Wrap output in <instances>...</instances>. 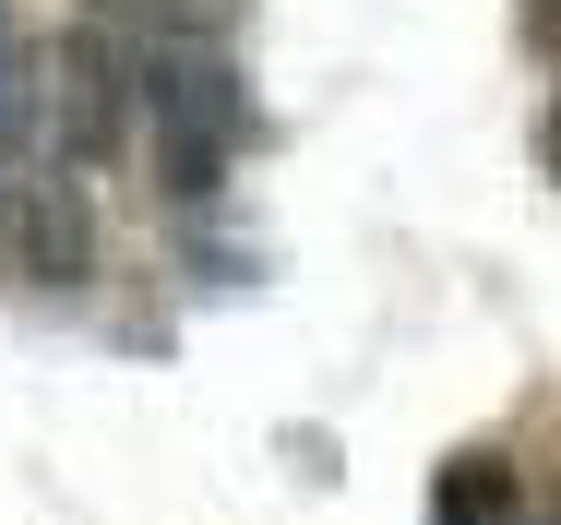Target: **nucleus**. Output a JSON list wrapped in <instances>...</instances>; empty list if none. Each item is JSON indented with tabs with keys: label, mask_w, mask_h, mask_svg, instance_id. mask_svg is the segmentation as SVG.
Returning <instances> with one entry per match:
<instances>
[{
	"label": "nucleus",
	"mask_w": 561,
	"mask_h": 525,
	"mask_svg": "<svg viewBox=\"0 0 561 525\" xmlns=\"http://www.w3.org/2000/svg\"><path fill=\"white\" fill-rule=\"evenodd\" d=\"M131 119L156 132V180L180 204H216V180L251 144V84L216 24H144L131 36Z\"/></svg>",
	"instance_id": "obj_1"
},
{
	"label": "nucleus",
	"mask_w": 561,
	"mask_h": 525,
	"mask_svg": "<svg viewBox=\"0 0 561 525\" xmlns=\"http://www.w3.org/2000/svg\"><path fill=\"white\" fill-rule=\"evenodd\" d=\"M60 144L72 156H119L131 144V48L108 24H72L60 36Z\"/></svg>",
	"instance_id": "obj_2"
},
{
	"label": "nucleus",
	"mask_w": 561,
	"mask_h": 525,
	"mask_svg": "<svg viewBox=\"0 0 561 525\" xmlns=\"http://www.w3.org/2000/svg\"><path fill=\"white\" fill-rule=\"evenodd\" d=\"M514 502H526V478H514V454H454L443 478H431V525H514Z\"/></svg>",
	"instance_id": "obj_3"
},
{
	"label": "nucleus",
	"mask_w": 561,
	"mask_h": 525,
	"mask_svg": "<svg viewBox=\"0 0 561 525\" xmlns=\"http://www.w3.org/2000/svg\"><path fill=\"white\" fill-rule=\"evenodd\" d=\"M24 275H48V287H84L96 275V215L72 192H36L24 204Z\"/></svg>",
	"instance_id": "obj_4"
},
{
	"label": "nucleus",
	"mask_w": 561,
	"mask_h": 525,
	"mask_svg": "<svg viewBox=\"0 0 561 525\" xmlns=\"http://www.w3.org/2000/svg\"><path fill=\"white\" fill-rule=\"evenodd\" d=\"M36 132V60H24V36H12V12H0V156Z\"/></svg>",
	"instance_id": "obj_5"
},
{
	"label": "nucleus",
	"mask_w": 561,
	"mask_h": 525,
	"mask_svg": "<svg viewBox=\"0 0 561 525\" xmlns=\"http://www.w3.org/2000/svg\"><path fill=\"white\" fill-rule=\"evenodd\" d=\"M538 156H550V180H561V107H550V119H538Z\"/></svg>",
	"instance_id": "obj_6"
}]
</instances>
